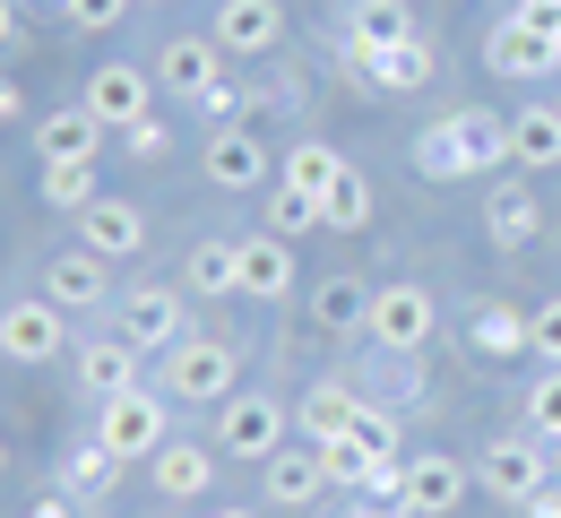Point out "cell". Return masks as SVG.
<instances>
[{
  "instance_id": "1",
  "label": "cell",
  "mask_w": 561,
  "mask_h": 518,
  "mask_svg": "<svg viewBox=\"0 0 561 518\" xmlns=\"http://www.w3.org/2000/svg\"><path fill=\"white\" fill-rule=\"evenodd\" d=\"M95 441L113 449L122 467H147L156 449L173 441V406L147 398V389H122V398H95Z\"/></svg>"
},
{
  "instance_id": "2",
  "label": "cell",
  "mask_w": 561,
  "mask_h": 518,
  "mask_svg": "<svg viewBox=\"0 0 561 518\" xmlns=\"http://www.w3.org/2000/svg\"><path fill=\"white\" fill-rule=\"evenodd\" d=\"M242 389V355L233 337H182L164 355V398H191V406H225Z\"/></svg>"
},
{
  "instance_id": "3",
  "label": "cell",
  "mask_w": 561,
  "mask_h": 518,
  "mask_svg": "<svg viewBox=\"0 0 561 518\" xmlns=\"http://www.w3.org/2000/svg\"><path fill=\"white\" fill-rule=\"evenodd\" d=\"M113 329L139 346V355H173L182 337H191V320H182V286H122L113 295Z\"/></svg>"
},
{
  "instance_id": "4",
  "label": "cell",
  "mask_w": 561,
  "mask_h": 518,
  "mask_svg": "<svg viewBox=\"0 0 561 518\" xmlns=\"http://www.w3.org/2000/svg\"><path fill=\"white\" fill-rule=\"evenodd\" d=\"M0 355H9V364H61V355H70V311L53 295L0 302Z\"/></svg>"
},
{
  "instance_id": "5",
  "label": "cell",
  "mask_w": 561,
  "mask_h": 518,
  "mask_svg": "<svg viewBox=\"0 0 561 518\" xmlns=\"http://www.w3.org/2000/svg\"><path fill=\"white\" fill-rule=\"evenodd\" d=\"M216 449H225V458H242V467H268V458L285 449V406H277V398L233 389V398L216 406Z\"/></svg>"
},
{
  "instance_id": "6",
  "label": "cell",
  "mask_w": 561,
  "mask_h": 518,
  "mask_svg": "<svg viewBox=\"0 0 561 518\" xmlns=\"http://www.w3.org/2000/svg\"><path fill=\"white\" fill-rule=\"evenodd\" d=\"M476 484H484L492 502H536L545 484H553V467H545V441L536 433H501V441H484V458H476Z\"/></svg>"
},
{
  "instance_id": "7",
  "label": "cell",
  "mask_w": 561,
  "mask_h": 518,
  "mask_svg": "<svg viewBox=\"0 0 561 518\" xmlns=\"http://www.w3.org/2000/svg\"><path fill=\"white\" fill-rule=\"evenodd\" d=\"M432 329H440V311H432L423 286H380V295H371V320H363V337H371L380 355H423Z\"/></svg>"
},
{
  "instance_id": "8",
  "label": "cell",
  "mask_w": 561,
  "mask_h": 518,
  "mask_svg": "<svg viewBox=\"0 0 561 518\" xmlns=\"http://www.w3.org/2000/svg\"><path fill=\"white\" fill-rule=\"evenodd\" d=\"M484 61H492V78H553L561 70V35L536 26L527 9H510V18L484 35Z\"/></svg>"
},
{
  "instance_id": "9",
  "label": "cell",
  "mask_w": 561,
  "mask_h": 518,
  "mask_svg": "<svg viewBox=\"0 0 561 518\" xmlns=\"http://www.w3.org/2000/svg\"><path fill=\"white\" fill-rule=\"evenodd\" d=\"M44 295L61 302L70 320H87V311H113L122 286H113V260H95L87 242H70V251H53V260H44Z\"/></svg>"
},
{
  "instance_id": "10",
  "label": "cell",
  "mask_w": 561,
  "mask_h": 518,
  "mask_svg": "<svg viewBox=\"0 0 561 518\" xmlns=\"http://www.w3.org/2000/svg\"><path fill=\"white\" fill-rule=\"evenodd\" d=\"M156 87L182 95V104H208L216 87H225V53H216V35H173V44H156Z\"/></svg>"
},
{
  "instance_id": "11",
  "label": "cell",
  "mask_w": 561,
  "mask_h": 518,
  "mask_svg": "<svg viewBox=\"0 0 561 518\" xmlns=\"http://www.w3.org/2000/svg\"><path fill=\"white\" fill-rule=\"evenodd\" d=\"M78 389L87 398H122V389H147V355L122 337V329H104V337H78Z\"/></svg>"
},
{
  "instance_id": "12",
  "label": "cell",
  "mask_w": 561,
  "mask_h": 518,
  "mask_svg": "<svg viewBox=\"0 0 561 518\" xmlns=\"http://www.w3.org/2000/svg\"><path fill=\"white\" fill-rule=\"evenodd\" d=\"M260 484H268L277 510H311V502L329 493V449H320V441H285L277 458L260 467Z\"/></svg>"
},
{
  "instance_id": "13",
  "label": "cell",
  "mask_w": 561,
  "mask_h": 518,
  "mask_svg": "<svg viewBox=\"0 0 561 518\" xmlns=\"http://www.w3.org/2000/svg\"><path fill=\"white\" fill-rule=\"evenodd\" d=\"M216 53H225V61H233V53H242V61H260V53H277V35H285V9L277 0H216Z\"/></svg>"
},
{
  "instance_id": "14",
  "label": "cell",
  "mask_w": 561,
  "mask_h": 518,
  "mask_svg": "<svg viewBox=\"0 0 561 518\" xmlns=\"http://www.w3.org/2000/svg\"><path fill=\"white\" fill-rule=\"evenodd\" d=\"M78 104L122 139L130 122H147V70H139V61H104V70L87 78V95H78Z\"/></svg>"
},
{
  "instance_id": "15",
  "label": "cell",
  "mask_w": 561,
  "mask_h": 518,
  "mask_svg": "<svg viewBox=\"0 0 561 518\" xmlns=\"http://www.w3.org/2000/svg\"><path fill=\"white\" fill-rule=\"evenodd\" d=\"M363 406L371 398H354V380H311L302 389V406H294V424H302V441H354V424H363Z\"/></svg>"
},
{
  "instance_id": "16",
  "label": "cell",
  "mask_w": 561,
  "mask_h": 518,
  "mask_svg": "<svg viewBox=\"0 0 561 518\" xmlns=\"http://www.w3.org/2000/svg\"><path fill=\"white\" fill-rule=\"evenodd\" d=\"M467 484H476V467H467V458H440V449H423V458H407V502H398V510L449 518L458 502H467Z\"/></svg>"
},
{
  "instance_id": "17",
  "label": "cell",
  "mask_w": 561,
  "mask_h": 518,
  "mask_svg": "<svg viewBox=\"0 0 561 518\" xmlns=\"http://www.w3.org/2000/svg\"><path fill=\"white\" fill-rule=\"evenodd\" d=\"M78 242H87L95 260H139V251H147V217L130 208V199L104 191L95 208H78Z\"/></svg>"
},
{
  "instance_id": "18",
  "label": "cell",
  "mask_w": 561,
  "mask_h": 518,
  "mask_svg": "<svg viewBox=\"0 0 561 518\" xmlns=\"http://www.w3.org/2000/svg\"><path fill=\"white\" fill-rule=\"evenodd\" d=\"M199 164H208V182H216V191H260V182L277 173L251 122H242V130H208V156H199Z\"/></svg>"
},
{
  "instance_id": "19",
  "label": "cell",
  "mask_w": 561,
  "mask_h": 518,
  "mask_svg": "<svg viewBox=\"0 0 561 518\" xmlns=\"http://www.w3.org/2000/svg\"><path fill=\"white\" fill-rule=\"evenodd\" d=\"M467 346H476V364H518V355H536V329L510 302H467Z\"/></svg>"
},
{
  "instance_id": "20",
  "label": "cell",
  "mask_w": 561,
  "mask_h": 518,
  "mask_svg": "<svg viewBox=\"0 0 561 518\" xmlns=\"http://www.w3.org/2000/svg\"><path fill=\"white\" fill-rule=\"evenodd\" d=\"M216 458H225V449H208V441H164L147 458V475H156V493L199 502V493H216Z\"/></svg>"
},
{
  "instance_id": "21",
  "label": "cell",
  "mask_w": 561,
  "mask_h": 518,
  "mask_svg": "<svg viewBox=\"0 0 561 518\" xmlns=\"http://www.w3.org/2000/svg\"><path fill=\"white\" fill-rule=\"evenodd\" d=\"M242 295H251V302H285V295H294V242L268 233V225L242 233Z\"/></svg>"
},
{
  "instance_id": "22",
  "label": "cell",
  "mask_w": 561,
  "mask_h": 518,
  "mask_svg": "<svg viewBox=\"0 0 561 518\" xmlns=\"http://www.w3.org/2000/svg\"><path fill=\"white\" fill-rule=\"evenodd\" d=\"M389 44H415L407 0H354V18H346V61L363 70V61H371V53H389Z\"/></svg>"
},
{
  "instance_id": "23",
  "label": "cell",
  "mask_w": 561,
  "mask_h": 518,
  "mask_svg": "<svg viewBox=\"0 0 561 518\" xmlns=\"http://www.w3.org/2000/svg\"><path fill=\"white\" fill-rule=\"evenodd\" d=\"M95 148H104V122L87 104H61V113L35 122V156L44 164H95Z\"/></svg>"
},
{
  "instance_id": "24",
  "label": "cell",
  "mask_w": 561,
  "mask_h": 518,
  "mask_svg": "<svg viewBox=\"0 0 561 518\" xmlns=\"http://www.w3.org/2000/svg\"><path fill=\"white\" fill-rule=\"evenodd\" d=\"M484 233L501 242V251H527V242L545 233V208H536V191H518V182H492V199H484Z\"/></svg>"
},
{
  "instance_id": "25",
  "label": "cell",
  "mask_w": 561,
  "mask_h": 518,
  "mask_svg": "<svg viewBox=\"0 0 561 518\" xmlns=\"http://www.w3.org/2000/svg\"><path fill=\"white\" fill-rule=\"evenodd\" d=\"M510 164H527V173H553L561 164V104L510 113Z\"/></svg>"
},
{
  "instance_id": "26",
  "label": "cell",
  "mask_w": 561,
  "mask_h": 518,
  "mask_svg": "<svg viewBox=\"0 0 561 518\" xmlns=\"http://www.w3.org/2000/svg\"><path fill=\"white\" fill-rule=\"evenodd\" d=\"M371 295H380V286H363V277H320V286H311V329L354 337V329L371 320Z\"/></svg>"
},
{
  "instance_id": "27",
  "label": "cell",
  "mask_w": 561,
  "mask_h": 518,
  "mask_svg": "<svg viewBox=\"0 0 561 518\" xmlns=\"http://www.w3.org/2000/svg\"><path fill=\"white\" fill-rule=\"evenodd\" d=\"M113 484H122V458L104 441H78L70 458H61V475H53V493H70V502H104Z\"/></svg>"
},
{
  "instance_id": "28",
  "label": "cell",
  "mask_w": 561,
  "mask_h": 518,
  "mask_svg": "<svg viewBox=\"0 0 561 518\" xmlns=\"http://www.w3.org/2000/svg\"><path fill=\"white\" fill-rule=\"evenodd\" d=\"M449 122H458L467 173H492V164H510V113H484V104H467V113H449Z\"/></svg>"
},
{
  "instance_id": "29",
  "label": "cell",
  "mask_w": 561,
  "mask_h": 518,
  "mask_svg": "<svg viewBox=\"0 0 561 518\" xmlns=\"http://www.w3.org/2000/svg\"><path fill=\"white\" fill-rule=\"evenodd\" d=\"M182 286L191 295H242V242H191Z\"/></svg>"
},
{
  "instance_id": "30",
  "label": "cell",
  "mask_w": 561,
  "mask_h": 518,
  "mask_svg": "<svg viewBox=\"0 0 561 518\" xmlns=\"http://www.w3.org/2000/svg\"><path fill=\"white\" fill-rule=\"evenodd\" d=\"M363 78H371V87H389V95H415V87H432V44H389V53H371V61H363Z\"/></svg>"
},
{
  "instance_id": "31",
  "label": "cell",
  "mask_w": 561,
  "mask_h": 518,
  "mask_svg": "<svg viewBox=\"0 0 561 518\" xmlns=\"http://www.w3.org/2000/svg\"><path fill=\"white\" fill-rule=\"evenodd\" d=\"M337 173H346V156L329 148V139H294V148H285V191H311V199H320Z\"/></svg>"
},
{
  "instance_id": "32",
  "label": "cell",
  "mask_w": 561,
  "mask_h": 518,
  "mask_svg": "<svg viewBox=\"0 0 561 518\" xmlns=\"http://www.w3.org/2000/svg\"><path fill=\"white\" fill-rule=\"evenodd\" d=\"M320 225H329V233H354V225H371V182H363V173H337V182H329V191H320Z\"/></svg>"
},
{
  "instance_id": "33",
  "label": "cell",
  "mask_w": 561,
  "mask_h": 518,
  "mask_svg": "<svg viewBox=\"0 0 561 518\" xmlns=\"http://www.w3.org/2000/svg\"><path fill=\"white\" fill-rule=\"evenodd\" d=\"M415 173H432V182H476V173H467V148H458V122H432L415 139Z\"/></svg>"
},
{
  "instance_id": "34",
  "label": "cell",
  "mask_w": 561,
  "mask_h": 518,
  "mask_svg": "<svg viewBox=\"0 0 561 518\" xmlns=\"http://www.w3.org/2000/svg\"><path fill=\"white\" fill-rule=\"evenodd\" d=\"M44 199H53V208H95V199H104V182H95V164H44Z\"/></svg>"
},
{
  "instance_id": "35",
  "label": "cell",
  "mask_w": 561,
  "mask_h": 518,
  "mask_svg": "<svg viewBox=\"0 0 561 518\" xmlns=\"http://www.w3.org/2000/svg\"><path fill=\"white\" fill-rule=\"evenodd\" d=\"M527 433H536L545 449H561V371L553 364H545V380L527 389Z\"/></svg>"
},
{
  "instance_id": "36",
  "label": "cell",
  "mask_w": 561,
  "mask_h": 518,
  "mask_svg": "<svg viewBox=\"0 0 561 518\" xmlns=\"http://www.w3.org/2000/svg\"><path fill=\"white\" fill-rule=\"evenodd\" d=\"M311 225H320V199H311V191H268V233H285V242H294V233H311Z\"/></svg>"
},
{
  "instance_id": "37",
  "label": "cell",
  "mask_w": 561,
  "mask_h": 518,
  "mask_svg": "<svg viewBox=\"0 0 561 518\" xmlns=\"http://www.w3.org/2000/svg\"><path fill=\"white\" fill-rule=\"evenodd\" d=\"M139 0H61V18H70L78 35H104V26H122Z\"/></svg>"
},
{
  "instance_id": "38",
  "label": "cell",
  "mask_w": 561,
  "mask_h": 518,
  "mask_svg": "<svg viewBox=\"0 0 561 518\" xmlns=\"http://www.w3.org/2000/svg\"><path fill=\"white\" fill-rule=\"evenodd\" d=\"M199 113H208V130H242V122H251V95H242V87L225 78V87H216V95L199 104Z\"/></svg>"
},
{
  "instance_id": "39",
  "label": "cell",
  "mask_w": 561,
  "mask_h": 518,
  "mask_svg": "<svg viewBox=\"0 0 561 518\" xmlns=\"http://www.w3.org/2000/svg\"><path fill=\"white\" fill-rule=\"evenodd\" d=\"M354 441L371 449V458H407V449H398V415H380V406H363V424H354Z\"/></svg>"
},
{
  "instance_id": "40",
  "label": "cell",
  "mask_w": 561,
  "mask_h": 518,
  "mask_svg": "<svg viewBox=\"0 0 561 518\" xmlns=\"http://www.w3.org/2000/svg\"><path fill=\"white\" fill-rule=\"evenodd\" d=\"M527 329H536V355H545V364L561 371V295L545 302V311H527Z\"/></svg>"
},
{
  "instance_id": "41",
  "label": "cell",
  "mask_w": 561,
  "mask_h": 518,
  "mask_svg": "<svg viewBox=\"0 0 561 518\" xmlns=\"http://www.w3.org/2000/svg\"><path fill=\"white\" fill-rule=\"evenodd\" d=\"M122 148H130V156L147 164V156H164V148H173V130H164V122L147 113V122H130V130H122Z\"/></svg>"
},
{
  "instance_id": "42",
  "label": "cell",
  "mask_w": 561,
  "mask_h": 518,
  "mask_svg": "<svg viewBox=\"0 0 561 518\" xmlns=\"http://www.w3.org/2000/svg\"><path fill=\"white\" fill-rule=\"evenodd\" d=\"M78 510H87V502H70V493H44V502H35L26 518H78Z\"/></svg>"
},
{
  "instance_id": "43",
  "label": "cell",
  "mask_w": 561,
  "mask_h": 518,
  "mask_svg": "<svg viewBox=\"0 0 561 518\" xmlns=\"http://www.w3.org/2000/svg\"><path fill=\"white\" fill-rule=\"evenodd\" d=\"M518 518H561V484H545L536 502H518Z\"/></svg>"
},
{
  "instance_id": "44",
  "label": "cell",
  "mask_w": 561,
  "mask_h": 518,
  "mask_svg": "<svg viewBox=\"0 0 561 518\" xmlns=\"http://www.w3.org/2000/svg\"><path fill=\"white\" fill-rule=\"evenodd\" d=\"M518 9H527L536 26H553V35H561V0H518Z\"/></svg>"
},
{
  "instance_id": "45",
  "label": "cell",
  "mask_w": 561,
  "mask_h": 518,
  "mask_svg": "<svg viewBox=\"0 0 561 518\" xmlns=\"http://www.w3.org/2000/svg\"><path fill=\"white\" fill-rule=\"evenodd\" d=\"M26 113V95H18V78H0V122H18Z\"/></svg>"
},
{
  "instance_id": "46",
  "label": "cell",
  "mask_w": 561,
  "mask_h": 518,
  "mask_svg": "<svg viewBox=\"0 0 561 518\" xmlns=\"http://www.w3.org/2000/svg\"><path fill=\"white\" fill-rule=\"evenodd\" d=\"M199 518H260V510H199Z\"/></svg>"
},
{
  "instance_id": "47",
  "label": "cell",
  "mask_w": 561,
  "mask_h": 518,
  "mask_svg": "<svg viewBox=\"0 0 561 518\" xmlns=\"http://www.w3.org/2000/svg\"><path fill=\"white\" fill-rule=\"evenodd\" d=\"M0 44H9V0H0Z\"/></svg>"
},
{
  "instance_id": "48",
  "label": "cell",
  "mask_w": 561,
  "mask_h": 518,
  "mask_svg": "<svg viewBox=\"0 0 561 518\" xmlns=\"http://www.w3.org/2000/svg\"><path fill=\"white\" fill-rule=\"evenodd\" d=\"M354 518H398V510H354Z\"/></svg>"
},
{
  "instance_id": "49",
  "label": "cell",
  "mask_w": 561,
  "mask_h": 518,
  "mask_svg": "<svg viewBox=\"0 0 561 518\" xmlns=\"http://www.w3.org/2000/svg\"><path fill=\"white\" fill-rule=\"evenodd\" d=\"M398 518H432V510H398Z\"/></svg>"
},
{
  "instance_id": "50",
  "label": "cell",
  "mask_w": 561,
  "mask_h": 518,
  "mask_svg": "<svg viewBox=\"0 0 561 518\" xmlns=\"http://www.w3.org/2000/svg\"><path fill=\"white\" fill-rule=\"evenodd\" d=\"M147 9H164V0H147Z\"/></svg>"
},
{
  "instance_id": "51",
  "label": "cell",
  "mask_w": 561,
  "mask_h": 518,
  "mask_svg": "<svg viewBox=\"0 0 561 518\" xmlns=\"http://www.w3.org/2000/svg\"><path fill=\"white\" fill-rule=\"evenodd\" d=\"M0 458H9V449H0Z\"/></svg>"
},
{
  "instance_id": "52",
  "label": "cell",
  "mask_w": 561,
  "mask_h": 518,
  "mask_svg": "<svg viewBox=\"0 0 561 518\" xmlns=\"http://www.w3.org/2000/svg\"><path fill=\"white\" fill-rule=\"evenodd\" d=\"M553 104H561V95H553Z\"/></svg>"
}]
</instances>
